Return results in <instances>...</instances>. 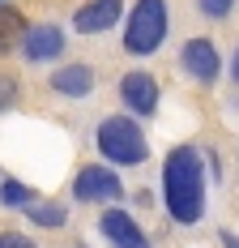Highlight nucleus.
I'll use <instances>...</instances> for the list:
<instances>
[{"instance_id": "f257e3e1", "label": "nucleus", "mask_w": 239, "mask_h": 248, "mask_svg": "<svg viewBox=\"0 0 239 248\" xmlns=\"http://www.w3.org/2000/svg\"><path fill=\"white\" fill-rule=\"evenodd\" d=\"M163 201L175 223H196L205 210V167L192 146H175L163 163Z\"/></svg>"}, {"instance_id": "f03ea898", "label": "nucleus", "mask_w": 239, "mask_h": 248, "mask_svg": "<svg viewBox=\"0 0 239 248\" xmlns=\"http://www.w3.org/2000/svg\"><path fill=\"white\" fill-rule=\"evenodd\" d=\"M98 150H103V158H111L120 167H137L149 158V141L137 128V120H128V116H111L98 124Z\"/></svg>"}, {"instance_id": "7ed1b4c3", "label": "nucleus", "mask_w": 239, "mask_h": 248, "mask_svg": "<svg viewBox=\"0 0 239 248\" xmlns=\"http://www.w3.org/2000/svg\"><path fill=\"white\" fill-rule=\"evenodd\" d=\"M167 39V0H137L128 13V30H124V51L128 56H149Z\"/></svg>"}, {"instance_id": "20e7f679", "label": "nucleus", "mask_w": 239, "mask_h": 248, "mask_svg": "<svg viewBox=\"0 0 239 248\" xmlns=\"http://www.w3.org/2000/svg\"><path fill=\"white\" fill-rule=\"evenodd\" d=\"M73 193H77V201H116L124 184L111 167H81L73 180Z\"/></svg>"}, {"instance_id": "39448f33", "label": "nucleus", "mask_w": 239, "mask_h": 248, "mask_svg": "<svg viewBox=\"0 0 239 248\" xmlns=\"http://www.w3.org/2000/svg\"><path fill=\"white\" fill-rule=\"evenodd\" d=\"M184 69H188V77H196V81H205V86H214L218 73H222V60H218V47L209 43V39H188L184 43Z\"/></svg>"}, {"instance_id": "423d86ee", "label": "nucleus", "mask_w": 239, "mask_h": 248, "mask_svg": "<svg viewBox=\"0 0 239 248\" xmlns=\"http://www.w3.org/2000/svg\"><path fill=\"white\" fill-rule=\"evenodd\" d=\"M120 99L128 103V111H137V116H154L158 111V86H154L149 73L133 69V73H124V81H120Z\"/></svg>"}, {"instance_id": "0eeeda50", "label": "nucleus", "mask_w": 239, "mask_h": 248, "mask_svg": "<svg viewBox=\"0 0 239 248\" xmlns=\"http://www.w3.org/2000/svg\"><path fill=\"white\" fill-rule=\"evenodd\" d=\"M120 13H124V0H90V4L77 9L73 26H77L81 34H103V30H111V26L120 22Z\"/></svg>"}, {"instance_id": "6e6552de", "label": "nucleus", "mask_w": 239, "mask_h": 248, "mask_svg": "<svg viewBox=\"0 0 239 248\" xmlns=\"http://www.w3.org/2000/svg\"><path fill=\"white\" fill-rule=\"evenodd\" d=\"M22 51H26V60H34V64L39 60H56L64 51V30L60 26H30Z\"/></svg>"}, {"instance_id": "1a4fd4ad", "label": "nucleus", "mask_w": 239, "mask_h": 248, "mask_svg": "<svg viewBox=\"0 0 239 248\" xmlns=\"http://www.w3.org/2000/svg\"><path fill=\"white\" fill-rule=\"evenodd\" d=\"M103 235L111 240V248H149L145 244V231L133 223L124 210H107V214H103Z\"/></svg>"}, {"instance_id": "9d476101", "label": "nucleus", "mask_w": 239, "mask_h": 248, "mask_svg": "<svg viewBox=\"0 0 239 248\" xmlns=\"http://www.w3.org/2000/svg\"><path fill=\"white\" fill-rule=\"evenodd\" d=\"M51 90H56V94H69V99H81V94L94 90V69H90V64L56 69V73H51Z\"/></svg>"}, {"instance_id": "9b49d317", "label": "nucleus", "mask_w": 239, "mask_h": 248, "mask_svg": "<svg viewBox=\"0 0 239 248\" xmlns=\"http://www.w3.org/2000/svg\"><path fill=\"white\" fill-rule=\"evenodd\" d=\"M26 34H30L26 17L17 13V9H4V4H0V56L13 51L17 43H26Z\"/></svg>"}, {"instance_id": "f8f14e48", "label": "nucleus", "mask_w": 239, "mask_h": 248, "mask_svg": "<svg viewBox=\"0 0 239 248\" xmlns=\"http://www.w3.org/2000/svg\"><path fill=\"white\" fill-rule=\"evenodd\" d=\"M30 218L39 227H60L64 223V210L60 205H30Z\"/></svg>"}, {"instance_id": "ddd939ff", "label": "nucleus", "mask_w": 239, "mask_h": 248, "mask_svg": "<svg viewBox=\"0 0 239 248\" xmlns=\"http://www.w3.org/2000/svg\"><path fill=\"white\" fill-rule=\"evenodd\" d=\"M30 197H34V193H30L26 184H17V180H9V184L0 188V201H4V205H26Z\"/></svg>"}, {"instance_id": "4468645a", "label": "nucleus", "mask_w": 239, "mask_h": 248, "mask_svg": "<svg viewBox=\"0 0 239 248\" xmlns=\"http://www.w3.org/2000/svg\"><path fill=\"white\" fill-rule=\"evenodd\" d=\"M196 9L205 13V17H214V22H222L231 9H235V0H196Z\"/></svg>"}, {"instance_id": "2eb2a0df", "label": "nucleus", "mask_w": 239, "mask_h": 248, "mask_svg": "<svg viewBox=\"0 0 239 248\" xmlns=\"http://www.w3.org/2000/svg\"><path fill=\"white\" fill-rule=\"evenodd\" d=\"M13 99H17V81H13L9 73H0V111H4Z\"/></svg>"}, {"instance_id": "dca6fc26", "label": "nucleus", "mask_w": 239, "mask_h": 248, "mask_svg": "<svg viewBox=\"0 0 239 248\" xmlns=\"http://www.w3.org/2000/svg\"><path fill=\"white\" fill-rule=\"evenodd\" d=\"M0 248H34V240H26L17 231H0Z\"/></svg>"}, {"instance_id": "f3484780", "label": "nucleus", "mask_w": 239, "mask_h": 248, "mask_svg": "<svg viewBox=\"0 0 239 248\" xmlns=\"http://www.w3.org/2000/svg\"><path fill=\"white\" fill-rule=\"evenodd\" d=\"M222 244H226V248H239V240L231 235V231H222Z\"/></svg>"}, {"instance_id": "a211bd4d", "label": "nucleus", "mask_w": 239, "mask_h": 248, "mask_svg": "<svg viewBox=\"0 0 239 248\" xmlns=\"http://www.w3.org/2000/svg\"><path fill=\"white\" fill-rule=\"evenodd\" d=\"M231 73H235V81H239V51H235V60H231Z\"/></svg>"}]
</instances>
